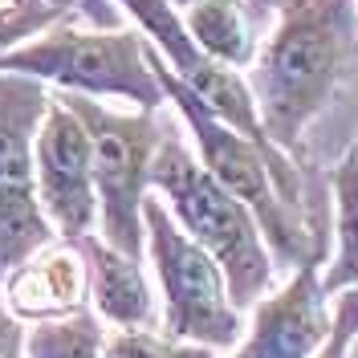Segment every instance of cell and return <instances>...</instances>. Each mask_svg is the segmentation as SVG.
<instances>
[{
	"label": "cell",
	"instance_id": "6da1fadb",
	"mask_svg": "<svg viewBox=\"0 0 358 358\" xmlns=\"http://www.w3.org/2000/svg\"><path fill=\"white\" fill-rule=\"evenodd\" d=\"M277 21L248 66L265 134L301 163L310 122L334 102L358 53V0H277Z\"/></svg>",
	"mask_w": 358,
	"mask_h": 358
},
{
	"label": "cell",
	"instance_id": "7a4b0ae2",
	"mask_svg": "<svg viewBox=\"0 0 358 358\" xmlns=\"http://www.w3.org/2000/svg\"><path fill=\"white\" fill-rule=\"evenodd\" d=\"M147 57H151V66L159 73L167 106L183 122V131L192 138L200 163L257 216L268 248L277 257V265L293 273L306 261H326V236L310 224V212H306L301 167L268 159L252 138H245L241 131H232L224 118H216L179 78H171V69L163 66V57L151 45H147Z\"/></svg>",
	"mask_w": 358,
	"mask_h": 358
},
{
	"label": "cell",
	"instance_id": "3957f363",
	"mask_svg": "<svg viewBox=\"0 0 358 358\" xmlns=\"http://www.w3.org/2000/svg\"><path fill=\"white\" fill-rule=\"evenodd\" d=\"M151 192L171 208L179 228L200 248H208L212 261L224 268L236 310L248 313L268 289H277L281 265L257 216L200 163L183 122L179 127L163 122V138L151 163Z\"/></svg>",
	"mask_w": 358,
	"mask_h": 358
},
{
	"label": "cell",
	"instance_id": "277c9868",
	"mask_svg": "<svg viewBox=\"0 0 358 358\" xmlns=\"http://www.w3.org/2000/svg\"><path fill=\"white\" fill-rule=\"evenodd\" d=\"M0 69L37 78L66 94L138 110H167V94L147 57V37L134 24H86L82 17H66L0 53Z\"/></svg>",
	"mask_w": 358,
	"mask_h": 358
},
{
	"label": "cell",
	"instance_id": "5b68a950",
	"mask_svg": "<svg viewBox=\"0 0 358 358\" xmlns=\"http://www.w3.org/2000/svg\"><path fill=\"white\" fill-rule=\"evenodd\" d=\"M143 228H147V265L159 289V330L183 342L208 346L216 355H228L245 338V310L232 306L228 277L212 261V252L200 248L176 224L171 208L155 192L143 200Z\"/></svg>",
	"mask_w": 358,
	"mask_h": 358
},
{
	"label": "cell",
	"instance_id": "8992f818",
	"mask_svg": "<svg viewBox=\"0 0 358 358\" xmlns=\"http://www.w3.org/2000/svg\"><path fill=\"white\" fill-rule=\"evenodd\" d=\"M73 114L86 122L90 159H94V192H98V236L106 245L143 257L147 228L143 200L151 196V163L163 138V110L118 106L86 94H66Z\"/></svg>",
	"mask_w": 358,
	"mask_h": 358
},
{
	"label": "cell",
	"instance_id": "52a82bcc",
	"mask_svg": "<svg viewBox=\"0 0 358 358\" xmlns=\"http://www.w3.org/2000/svg\"><path fill=\"white\" fill-rule=\"evenodd\" d=\"M49 98L45 82L0 69V285L37 248L57 241L37 200V131Z\"/></svg>",
	"mask_w": 358,
	"mask_h": 358
},
{
	"label": "cell",
	"instance_id": "ba28073f",
	"mask_svg": "<svg viewBox=\"0 0 358 358\" xmlns=\"http://www.w3.org/2000/svg\"><path fill=\"white\" fill-rule=\"evenodd\" d=\"M114 4L122 8V17H127V21L147 37V45L163 57V66L171 69V78H179L216 118H224L232 131H241L245 138H252L268 159H277V163H297V159H289L265 134V122H261V114H257V102H252L245 69H232V66H224V62H216V57H208L200 45H196V37L187 33L183 17H179L167 0H114ZM297 167H301V163H297Z\"/></svg>",
	"mask_w": 358,
	"mask_h": 358
},
{
	"label": "cell",
	"instance_id": "9c48e42d",
	"mask_svg": "<svg viewBox=\"0 0 358 358\" xmlns=\"http://www.w3.org/2000/svg\"><path fill=\"white\" fill-rule=\"evenodd\" d=\"M37 200L57 241H82L98 232V192L86 122L53 90L37 131Z\"/></svg>",
	"mask_w": 358,
	"mask_h": 358
},
{
	"label": "cell",
	"instance_id": "30bf717a",
	"mask_svg": "<svg viewBox=\"0 0 358 358\" xmlns=\"http://www.w3.org/2000/svg\"><path fill=\"white\" fill-rule=\"evenodd\" d=\"M322 265L326 261H306L297 265L277 285L268 289L245 326V338L224 358H313L317 346L334 330V310L330 293L322 285Z\"/></svg>",
	"mask_w": 358,
	"mask_h": 358
},
{
	"label": "cell",
	"instance_id": "8fae6325",
	"mask_svg": "<svg viewBox=\"0 0 358 358\" xmlns=\"http://www.w3.org/2000/svg\"><path fill=\"white\" fill-rule=\"evenodd\" d=\"M4 301L24 326L57 322L90 306V265L78 241H49L4 277Z\"/></svg>",
	"mask_w": 358,
	"mask_h": 358
},
{
	"label": "cell",
	"instance_id": "7c38bea8",
	"mask_svg": "<svg viewBox=\"0 0 358 358\" xmlns=\"http://www.w3.org/2000/svg\"><path fill=\"white\" fill-rule=\"evenodd\" d=\"M90 265V310L110 330H159V289L143 257L106 245L98 232L78 241Z\"/></svg>",
	"mask_w": 358,
	"mask_h": 358
},
{
	"label": "cell",
	"instance_id": "4fadbf2b",
	"mask_svg": "<svg viewBox=\"0 0 358 358\" xmlns=\"http://www.w3.org/2000/svg\"><path fill=\"white\" fill-rule=\"evenodd\" d=\"M187 33L196 37L208 57H216L232 69H248L252 57H257V29H252V17H248L245 0H200L192 4L187 13H179Z\"/></svg>",
	"mask_w": 358,
	"mask_h": 358
},
{
	"label": "cell",
	"instance_id": "5bb4252c",
	"mask_svg": "<svg viewBox=\"0 0 358 358\" xmlns=\"http://www.w3.org/2000/svg\"><path fill=\"white\" fill-rule=\"evenodd\" d=\"M334 196V257L322 265V285L330 297L342 289H358V147H350L330 176Z\"/></svg>",
	"mask_w": 358,
	"mask_h": 358
},
{
	"label": "cell",
	"instance_id": "9a60e30c",
	"mask_svg": "<svg viewBox=\"0 0 358 358\" xmlns=\"http://www.w3.org/2000/svg\"><path fill=\"white\" fill-rule=\"evenodd\" d=\"M102 322L94 310H78L57 322H37L24 334V358H102Z\"/></svg>",
	"mask_w": 358,
	"mask_h": 358
},
{
	"label": "cell",
	"instance_id": "2e32d148",
	"mask_svg": "<svg viewBox=\"0 0 358 358\" xmlns=\"http://www.w3.org/2000/svg\"><path fill=\"white\" fill-rule=\"evenodd\" d=\"M66 17H78L69 0H0V53L24 45Z\"/></svg>",
	"mask_w": 358,
	"mask_h": 358
},
{
	"label": "cell",
	"instance_id": "e0dca14e",
	"mask_svg": "<svg viewBox=\"0 0 358 358\" xmlns=\"http://www.w3.org/2000/svg\"><path fill=\"white\" fill-rule=\"evenodd\" d=\"M102 358H224L208 346L171 338L163 330H106Z\"/></svg>",
	"mask_w": 358,
	"mask_h": 358
},
{
	"label": "cell",
	"instance_id": "ac0fdd59",
	"mask_svg": "<svg viewBox=\"0 0 358 358\" xmlns=\"http://www.w3.org/2000/svg\"><path fill=\"white\" fill-rule=\"evenodd\" d=\"M355 338H358V289H342L334 297V330L317 346L313 358H350Z\"/></svg>",
	"mask_w": 358,
	"mask_h": 358
},
{
	"label": "cell",
	"instance_id": "d6986e66",
	"mask_svg": "<svg viewBox=\"0 0 358 358\" xmlns=\"http://www.w3.org/2000/svg\"><path fill=\"white\" fill-rule=\"evenodd\" d=\"M24 334H29V326L0 297V358H24Z\"/></svg>",
	"mask_w": 358,
	"mask_h": 358
},
{
	"label": "cell",
	"instance_id": "ffe728a7",
	"mask_svg": "<svg viewBox=\"0 0 358 358\" xmlns=\"http://www.w3.org/2000/svg\"><path fill=\"white\" fill-rule=\"evenodd\" d=\"M69 4L86 24H131L114 0H69Z\"/></svg>",
	"mask_w": 358,
	"mask_h": 358
},
{
	"label": "cell",
	"instance_id": "44dd1931",
	"mask_svg": "<svg viewBox=\"0 0 358 358\" xmlns=\"http://www.w3.org/2000/svg\"><path fill=\"white\" fill-rule=\"evenodd\" d=\"M167 4H171L176 13H187V8H192V4H200V0H167Z\"/></svg>",
	"mask_w": 358,
	"mask_h": 358
}]
</instances>
